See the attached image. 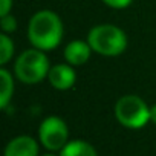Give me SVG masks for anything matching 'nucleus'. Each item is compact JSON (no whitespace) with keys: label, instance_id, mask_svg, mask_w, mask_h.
Instances as JSON below:
<instances>
[{"label":"nucleus","instance_id":"nucleus-11","mask_svg":"<svg viewBox=\"0 0 156 156\" xmlns=\"http://www.w3.org/2000/svg\"><path fill=\"white\" fill-rule=\"evenodd\" d=\"M14 55V41L9 38L8 34L0 35V64L2 67L9 63V60Z\"/></svg>","mask_w":156,"mask_h":156},{"label":"nucleus","instance_id":"nucleus-10","mask_svg":"<svg viewBox=\"0 0 156 156\" xmlns=\"http://www.w3.org/2000/svg\"><path fill=\"white\" fill-rule=\"evenodd\" d=\"M0 84H2V89H0V107L6 109L14 95V78L12 73L5 67H0Z\"/></svg>","mask_w":156,"mask_h":156},{"label":"nucleus","instance_id":"nucleus-1","mask_svg":"<svg viewBox=\"0 0 156 156\" xmlns=\"http://www.w3.org/2000/svg\"><path fill=\"white\" fill-rule=\"evenodd\" d=\"M63 22L57 12L41 9L35 12L28 25V37L32 48L40 51H54L63 38Z\"/></svg>","mask_w":156,"mask_h":156},{"label":"nucleus","instance_id":"nucleus-3","mask_svg":"<svg viewBox=\"0 0 156 156\" xmlns=\"http://www.w3.org/2000/svg\"><path fill=\"white\" fill-rule=\"evenodd\" d=\"M51 70L49 60L44 51L40 49H28L19 55L14 63V73L25 84H37L48 78Z\"/></svg>","mask_w":156,"mask_h":156},{"label":"nucleus","instance_id":"nucleus-14","mask_svg":"<svg viewBox=\"0 0 156 156\" xmlns=\"http://www.w3.org/2000/svg\"><path fill=\"white\" fill-rule=\"evenodd\" d=\"M12 8V0H0V17L11 14Z\"/></svg>","mask_w":156,"mask_h":156},{"label":"nucleus","instance_id":"nucleus-4","mask_svg":"<svg viewBox=\"0 0 156 156\" xmlns=\"http://www.w3.org/2000/svg\"><path fill=\"white\" fill-rule=\"evenodd\" d=\"M115 118L122 127L138 130L150 122V107L138 95H124L115 104Z\"/></svg>","mask_w":156,"mask_h":156},{"label":"nucleus","instance_id":"nucleus-6","mask_svg":"<svg viewBox=\"0 0 156 156\" xmlns=\"http://www.w3.org/2000/svg\"><path fill=\"white\" fill-rule=\"evenodd\" d=\"M48 80L49 84L57 89V90H69L73 87L75 81H76V73L73 66H70L69 63H60L51 67L49 73H48Z\"/></svg>","mask_w":156,"mask_h":156},{"label":"nucleus","instance_id":"nucleus-15","mask_svg":"<svg viewBox=\"0 0 156 156\" xmlns=\"http://www.w3.org/2000/svg\"><path fill=\"white\" fill-rule=\"evenodd\" d=\"M150 122L156 126V104L150 107Z\"/></svg>","mask_w":156,"mask_h":156},{"label":"nucleus","instance_id":"nucleus-12","mask_svg":"<svg viewBox=\"0 0 156 156\" xmlns=\"http://www.w3.org/2000/svg\"><path fill=\"white\" fill-rule=\"evenodd\" d=\"M0 26L3 29V34L6 32H14L17 29V20L12 14H8V16H3L0 17Z\"/></svg>","mask_w":156,"mask_h":156},{"label":"nucleus","instance_id":"nucleus-2","mask_svg":"<svg viewBox=\"0 0 156 156\" xmlns=\"http://www.w3.org/2000/svg\"><path fill=\"white\" fill-rule=\"evenodd\" d=\"M87 43L94 52L103 57H118L127 48V35L119 26L103 23L89 31Z\"/></svg>","mask_w":156,"mask_h":156},{"label":"nucleus","instance_id":"nucleus-7","mask_svg":"<svg viewBox=\"0 0 156 156\" xmlns=\"http://www.w3.org/2000/svg\"><path fill=\"white\" fill-rule=\"evenodd\" d=\"M5 156H40L38 142L29 135L16 136L6 144Z\"/></svg>","mask_w":156,"mask_h":156},{"label":"nucleus","instance_id":"nucleus-13","mask_svg":"<svg viewBox=\"0 0 156 156\" xmlns=\"http://www.w3.org/2000/svg\"><path fill=\"white\" fill-rule=\"evenodd\" d=\"M133 0H103V3L107 5L109 8H113V9H124L127 6L132 5Z\"/></svg>","mask_w":156,"mask_h":156},{"label":"nucleus","instance_id":"nucleus-16","mask_svg":"<svg viewBox=\"0 0 156 156\" xmlns=\"http://www.w3.org/2000/svg\"><path fill=\"white\" fill-rule=\"evenodd\" d=\"M40 156H57V154H54V153H44V154H40ZM60 156V154H58Z\"/></svg>","mask_w":156,"mask_h":156},{"label":"nucleus","instance_id":"nucleus-5","mask_svg":"<svg viewBox=\"0 0 156 156\" xmlns=\"http://www.w3.org/2000/svg\"><path fill=\"white\" fill-rule=\"evenodd\" d=\"M69 129L60 116H48L38 127V139L41 145L49 151H60L69 141Z\"/></svg>","mask_w":156,"mask_h":156},{"label":"nucleus","instance_id":"nucleus-8","mask_svg":"<svg viewBox=\"0 0 156 156\" xmlns=\"http://www.w3.org/2000/svg\"><path fill=\"white\" fill-rule=\"evenodd\" d=\"M92 48L87 43V40H73L70 41L66 48H64V60L66 63H69L70 66H83L89 61L90 54H92Z\"/></svg>","mask_w":156,"mask_h":156},{"label":"nucleus","instance_id":"nucleus-9","mask_svg":"<svg viewBox=\"0 0 156 156\" xmlns=\"http://www.w3.org/2000/svg\"><path fill=\"white\" fill-rule=\"evenodd\" d=\"M60 156H98L95 147L83 139L69 141L61 150Z\"/></svg>","mask_w":156,"mask_h":156}]
</instances>
